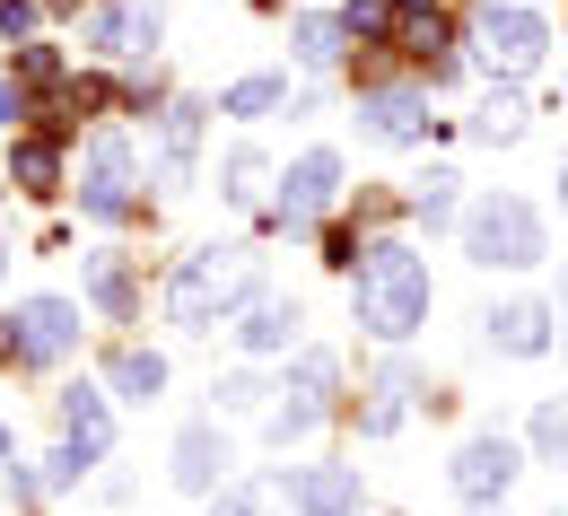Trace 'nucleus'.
<instances>
[{
	"mask_svg": "<svg viewBox=\"0 0 568 516\" xmlns=\"http://www.w3.org/2000/svg\"><path fill=\"white\" fill-rule=\"evenodd\" d=\"M351 306H358V324H367L376 342H403L428 315V263L412 245H367L358 272H351Z\"/></svg>",
	"mask_w": 568,
	"mask_h": 516,
	"instance_id": "nucleus-1",
	"label": "nucleus"
},
{
	"mask_svg": "<svg viewBox=\"0 0 568 516\" xmlns=\"http://www.w3.org/2000/svg\"><path fill=\"white\" fill-rule=\"evenodd\" d=\"M236 297H254V254H245V245H202V254H184V272H175V290H166V315H175L184 333H211Z\"/></svg>",
	"mask_w": 568,
	"mask_h": 516,
	"instance_id": "nucleus-2",
	"label": "nucleus"
},
{
	"mask_svg": "<svg viewBox=\"0 0 568 516\" xmlns=\"http://www.w3.org/2000/svg\"><path fill=\"white\" fill-rule=\"evenodd\" d=\"M464 254L473 263H507V272H525V263H542V220L516 202V193H490V202H473L464 211Z\"/></svg>",
	"mask_w": 568,
	"mask_h": 516,
	"instance_id": "nucleus-3",
	"label": "nucleus"
},
{
	"mask_svg": "<svg viewBox=\"0 0 568 516\" xmlns=\"http://www.w3.org/2000/svg\"><path fill=\"white\" fill-rule=\"evenodd\" d=\"M542 18L534 9H516V0H481V53H490L498 71H534L542 62Z\"/></svg>",
	"mask_w": 568,
	"mask_h": 516,
	"instance_id": "nucleus-4",
	"label": "nucleus"
},
{
	"mask_svg": "<svg viewBox=\"0 0 568 516\" xmlns=\"http://www.w3.org/2000/svg\"><path fill=\"white\" fill-rule=\"evenodd\" d=\"M79 202L97 211V220H123L132 211V141H88V166H79Z\"/></svg>",
	"mask_w": 568,
	"mask_h": 516,
	"instance_id": "nucleus-5",
	"label": "nucleus"
},
{
	"mask_svg": "<svg viewBox=\"0 0 568 516\" xmlns=\"http://www.w3.org/2000/svg\"><path fill=\"white\" fill-rule=\"evenodd\" d=\"M333 193H342V158H333V149H306V158L281 175V220L315 227L324 211H333Z\"/></svg>",
	"mask_w": 568,
	"mask_h": 516,
	"instance_id": "nucleus-6",
	"label": "nucleus"
},
{
	"mask_svg": "<svg viewBox=\"0 0 568 516\" xmlns=\"http://www.w3.org/2000/svg\"><path fill=\"white\" fill-rule=\"evenodd\" d=\"M516 438H473L464 455H455V490L473 499V508H490V499H507V482H516Z\"/></svg>",
	"mask_w": 568,
	"mask_h": 516,
	"instance_id": "nucleus-7",
	"label": "nucleus"
},
{
	"mask_svg": "<svg viewBox=\"0 0 568 516\" xmlns=\"http://www.w3.org/2000/svg\"><path fill=\"white\" fill-rule=\"evenodd\" d=\"M281 490H288L297 516H358V473L351 464H306V473H288Z\"/></svg>",
	"mask_w": 568,
	"mask_h": 516,
	"instance_id": "nucleus-8",
	"label": "nucleus"
},
{
	"mask_svg": "<svg viewBox=\"0 0 568 516\" xmlns=\"http://www.w3.org/2000/svg\"><path fill=\"white\" fill-rule=\"evenodd\" d=\"M71 342H79L71 297H27V306H18V351H27V360H62Z\"/></svg>",
	"mask_w": 568,
	"mask_h": 516,
	"instance_id": "nucleus-9",
	"label": "nucleus"
},
{
	"mask_svg": "<svg viewBox=\"0 0 568 516\" xmlns=\"http://www.w3.org/2000/svg\"><path fill=\"white\" fill-rule=\"evenodd\" d=\"M227 464H236V455H227V438H219L211 421H193V429L175 438V490H211V499H219Z\"/></svg>",
	"mask_w": 568,
	"mask_h": 516,
	"instance_id": "nucleus-10",
	"label": "nucleus"
},
{
	"mask_svg": "<svg viewBox=\"0 0 568 516\" xmlns=\"http://www.w3.org/2000/svg\"><path fill=\"white\" fill-rule=\"evenodd\" d=\"M490 342L507 351V360H542V351H551V306H534V297L490 306Z\"/></svg>",
	"mask_w": 568,
	"mask_h": 516,
	"instance_id": "nucleus-11",
	"label": "nucleus"
},
{
	"mask_svg": "<svg viewBox=\"0 0 568 516\" xmlns=\"http://www.w3.org/2000/svg\"><path fill=\"white\" fill-rule=\"evenodd\" d=\"M358 114H367L376 141H420V132H428V97H420V88H376Z\"/></svg>",
	"mask_w": 568,
	"mask_h": 516,
	"instance_id": "nucleus-12",
	"label": "nucleus"
},
{
	"mask_svg": "<svg viewBox=\"0 0 568 516\" xmlns=\"http://www.w3.org/2000/svg\"><path fill=\"white\" fill-rule=\"evenodd\" d=\"M158 27H166V9H158V0L97 9V18H88V44H105V53H132V44H158Z\"/></svg>",
	"mask_w": 568,
	"mask_h": 516,
	"instance_id": "nucleus-13",
	"label": "nucleus"
},
{
	"mask_svg": "<svg viewBox=\"0 0 568 516\" xmlns=\"http://www.w3.org/2000/svg\"><path fill=\"white\" fill-rule=\"evenodd\" d=\"M62 429H71L62 446H79L88 464L114 446V421H105V394H97V385H71V394H62Z\"/></svg>",
	"mask_w": 568,
	"mask_h": 516,
	"instance_id": "nucleus-14",
	"label": "nucleus"
},
{
	"mask_svg": "<svg viewBox=\"0 0 568 516\" xmlns=\"http://www.w3.org/2000/svg\"><path fill=\"white\" fill-rule=\"evenodd\" d=\"M288 333H297V306H281V297H254L245 324H236L245 351H288Z\"/></svg>",
	"mask_w": 568,
	"mask_h": 516,
	"instance_id": "nucleus-15",
	"label": "nucleus"
},
{
	"mask_svg": "<svg viewBox=\"0 0 568 516\" xmlns=\"http://www.w3.org/2000/svg\"><path fill=\"white\" fill-rule=\"evenodd\" d=\"M114 394H123V403H158V394H166V360H158V351H123V360H114Z\"/></svg>",
	"mask_w": 568,
	"mask_h": 516,
	"instance_id": "nucleus-16",
	"label": "nucleus"
},
{
	"mask_svg": "<svg viewBox=\"0 0 568 516\" xmlns=\"http://www.w3.org/2000/svg\"><path fill=\"white\" fill-rule=\"evenodd\" d=\"M272 105H288V79L263 71V79H236L227 97H219V114H236V123H254V114H272Z\"/></svg>",
	"mask_w": 568,
	"mask_h": 516,
	"instance_id": "nucleus-17",
	"label": "nucleus"
},
{
	"mask_svg": "<svg viewBox=\"0 0 568 516\" xmlns=\"http://www.w3.org/2000/svg\"><path fill=\"white\" fill-rule=\"evenodd\" d=\"M297 62L306 71H333L342 62V18H297Z\"/></svg>",
	"mask_w": 568,
	"mask_h": 516,
	"instance_id": "nucleus-18",
	"label": "nucleus"
},
{
	"mask_svg": "<svg viewBox=\"0 0 568 516\" xmlns=\"http://www.w3.org/2000/svg\"><path fill=\"white\" fill-rule=\"evenodd\" d=\"M403 394H412V368H385L376 376V403H367V438H385L403 421Z\"/></svg>",
	"mask_w": 568,
	"mask_h": 516,
	"instance_id": "nucleus-19",
	"label": "nucleus"
},
{
	"mask_svg": "<svg viewBox=\"0 0 568 516\" xmlns=\"http://www.w3.org/2000/svg\"><path fill=\"white\" fill-rule=\"evenodd\" d=\"M324 394H333V351H306V360H297V376H288V403L324 412Z\"/></svg>",
	"mask_w": 568,
	"mask_h": 516,
	"instance_id": "nucleus-20",
	"label": "nucleus"
},
{
	"mask_svg": "<svg viewBox=\"0 0 568 516\" xmlns=\"http://www.w3.org/2000/svg\"><path fill=\"white\" fill-rule=\"evenodd\" d=\"M473 132H481V141H516V132H525V97H516V88H498L490 105L473 114Z\"/></svg>",
	"mask_w": 568,
	"mask_h": 516,
	"instance_id": "nucleus-21",
	"label": "nucleus"
},
{
	"mask_svg": "<svg viewBox=\"0 0 568 516\" xmlns=\"http://www.w3.org/2000/svg\"><path fill=\"white\" fill-rule=\"evenodd\" d=\"M9 166H18V184H27V193H53V175H62L53 141H18V158H9Z\"/></svg>",
	"mask_w": 568,
	"mask_h": 516,
	"instance_id": "nucleus-22",
	"label": "nucleus"
},
{
	"mask_svg": "<svg viewBox=\"0 0 568 516\" xmlns=\"http://www.w3.org/2000/svg\"><path fill=\"white\" fill-rule=\"evenodd\" d=\"M412 211H420L428 227H437V220H455V175H446V166H428L420 184H412Z\"/></svg>",
	"mask_w": 568,
	"mask_h": 516,
	"instance_id": "nucleus-23",
	"label": "nucleus"
},
{
	"mask_svg": "<svg viewBox=\"0 0 568 516\" xmlns=\"http://www.w3.org/2000/svg\"><path fill=\"white\" fill-rule=\"evenodd\" d=\"M534 446H542L551 464H568V394H551V403L534 412Z\"/></svg>",
	"mask_w": 568,
	"mask_h": 516,
	"instance_id": "nucleus-24",
	"label": "nucleus"
},
{
	"mask_svg": "<svg viewBox=\"0 0 568 516\" xmlns=\"http://www.w3.org/2000/svg\"><path fill=\"white\" fill-rule=\"evenodd\" d=\"M193 141H202V105H175V114H166V166H175V175H184Z\"/></svg>",
	"mask_w": 568,
	"mask_h": 516,
	"instance_id": "nucleus-25",
	"label": "nucleus"
},
{
	"mask_svg": "<svg viewBox=\"0 0 568 516\" xmlns=\"http://www.w3.org/2000/svg\"><path fill=\"white\" fill-rule=\"evenodd\" d=\"M263 175H272V166H263V149H236V158H227V202H254V193H263Z\"/></svg>",
	"mask_w": 568,
	"mask_h": 516,
	"instance_id": "nucleus-26",
	"label": "nucleus"
},
{
	"mask_svg": "<svg viewBox=\"0 0 568 516\" xmlns=\"http://www.w3.org/2000/svg\"><path fill=\"white\" fill-rule=\"evenodd\" d=\"M394 27V0H351L342 9V36H385Z\"/></svg>",
	"mask_w": 568,
	"mask_h": 516,
	"instance_id": "nucleus-27",
	"label": "nucleus"
},
{
	"mask_svg": "<svg viewBox=\"0 0 568 516\" xmlns=\"http://www.w3.org/2000/svg\"><path fill=\"white\" fill-rule=\"evenodd\" d=\"M88 281H97V297H105L114 315H132V281H123V263H114V254H97V272H88Z\"/></svg>",
	"mask_w": 568,
	"mask_h": 516,
	"instance_id": "nucleus-28",
	"label": "nucleus"
},
{
	"mask_svg": "<svg viewBox=\"0 0 568 516\" xmlns=\"http://www.w3.org/2000/svg\"><path fill=\"white\" fill-rule=\"evenodd\" d=\"M263 508H272L263 482H236V490H219V499H211V516H263Z\"/></svg>",
	"mask_w": 568,
	"mask_h": 516,
	"instance_id": "nucleus-29",
	"label": "nucleus"
},
{
	"mask_svg": "<svg viewBox=\"0 0 568 516\" xmlns=\"http://www.w3.org/2000/svg\"><path fill=\"white\" fill-rule=\"evenodd\" d=\"M79 473H88V455H79V446H53V455H44V473H36V482H44V490H71Z\"/></svg>",
	"mask_w": 568,
	"mask_h": 516,
	"instance_id": "nucleus-30",
	"label": "nucleus"
},
{
	"mask_svg": "<svg viewBox=\"0 0 568 516\" xmlns=\"http://www.w3.org/2000/svg\"><path fill=\"white\" fill-rule=\"evenodd\" d=\"M254 403H263V376H227L219 385V412H254Z\"/></svg>",
	"mask_w": 568,
	"mask_h": 516,
	"instance_id": "nucleus-31",
	"label": "nucleus"
},
{
	"mask_svg": "<svg viewBox=\"0 0 568 516\" xmlns=\"http://www.w3.org/2000/svg\"><path fill=\"white\" fill-rule=\"evenodd\" d=\"M394 18L412 27V18H437V0H394Z\"/></svg>",
	"mask_w": 568,
	"mask_h": 516,
	"instance_id": "nucleus-32",
	"label": "nucleus"
},
{
	"mask_svg": "<svg viewBox=\"0 0 568 516\" xmlns=\"http://www.w3.org/2000/svg\"><path fill=\"white\" fill-rule=\"evenodd\" d=\"M0 360H27V351H18V324H0Z\"/></svg>",
	"mask_w": 568,
	"mask_h": 516,
	"instance_id": "nucleus-33",
	"label": "nucleus"
},
{
	"mask_svg": "<svg viewBox=\"0 0 568 516\" xmlns=\"http://www.w3.org/2000/svg\"><path fill=\"white\" fill-rule=\"evenodd\" d=\"M0 123H18V88L9 79H0Z\"/></svg>",
	"mask_w": 568,
	"mask_h": 516,
	"instance_id": "nucleus-34",
	"label": "nucleus"
},
{
	"mask_svg": "<svg viewBox=\"0 0 568 516\" xmlns=\"http://www.w3.org/2000/svg\"><path fill=\"white\" fill-rule=\"evenodd\" d=\"M0 464H18V438H9V429H0Z\"/></svg>",
	"mask_w": 568,
	"mask_h": 516,
	"instance_id": "nucleus-35",
	"label": "nucleus"
},
{
	"mask_svg": "<svg viewBox=\"0 0 568 516\" xmlns=\"http://www.w3.org/2000/svg\"><path fill=\"white\" fill-rule=\"evenodd\" d=\"M560 202H568V166H560Z\"/></svg>",
	"mask_w": 568,
	"mask_h": 516,
	"instance_id": "nucleus-36",
	"label": "nucleus"
},
{
	"mask_svg": "<svg viewBox=\"0 0 568 516\" xmlns=\"http://www.w3.org/2000/svg\"><path fill=\"white\" fill-rule=\"evenodd\" d=\"M560 333H568V297H560Z\"/></svg>",
	"mask_w": 568,
	"mask_h": 516,
	"instance_id": "nucleus-37",
	"label": "nucleus"
},
{
	"mask_svg": "<svg viewBox=\"0 0 568 516\" xmlns=\"http://www.w3.org/2000/svg\"><path fill=\"white\" fill-rule=\"evenodd\" d=\"M473 516H481V508H473Z\"/></svg>",
	"mask_w": 568,
	"mask_h": 516,
	"instance_id": "nucleus-38",
	"label": "nucleus"
}]
</instances>
